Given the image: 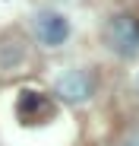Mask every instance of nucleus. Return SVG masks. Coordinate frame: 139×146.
<instances>
[{"label":"nucleus","instance_id":"2","mask_svg":"<svg viewBox=\"0 0 139 146\" xmlns=\"http://www.w3.org/2000/svg\"><path fill=\"white\" fill-rule=\"evenodd\" d=\"M35 35L41 44H48V48H57L66 41L70 35V22L60 16V13H38L35 16Z\"/></svg>","mask_w":139,"mask_h":146},{"label":"nucleus","instance_id":"3","mask_svg":"<svg viewBox=\"0 0 139 146\" xmlns=\"http://www.w3.org/2000/svg\"><path fill=\"white\" fill-rule=\"evenodd\" d=\"M92 76L85 70H66L63 76L57 80V95L60 99H66V102H85V99H92Z\"/></svg>","mask_w":139,"mask_h":146},{"label":"nucleus","instance_id":"4","mask_svg":"<svg viewBox=\"0 0 139 146\" xmlns=\"http://www.w3.org/2000/svg\"><path fill=\"white\" fill-rule=\"evenodd\" d=\"M123 146H139V133H136V137H130V140H127Z\"/></svg>","mask_w":139,"mask_h":146},{"label":"nucleus","instance_id":"1","mask_svg":"<svg viewBox=\"0 0 139 146\" xmlns=\"http://www.w3.org/2000/svg\"><path fill=\"white\" fill-rule=\"evenodd\" d=\"M104 38L120 57H136L139 54V19L114 16L108 22V29H104Z\"/></svg>","mask_w":139,"mask_h":146}]
</instances>
